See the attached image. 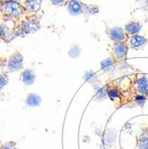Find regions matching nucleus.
I'll return each mask as SVG.
<instances>
[{
    "mask_svg": "<svg viewBox=\"0 0 148 149\" xmlns=\"http://www.w3.org/2000/svg\"><path fill=\"white\" fill-rule=\"evenodd\" d=\"M40 28V17L38 13H26L20 20L13 22L12 28L13 38L35 33L39 31Z\"/></svg>",
    "mask_w": 148,
    "mask_h": 149,
    "instance_id": "1",
    "label": "nucleus"
},
{
    "mask_svg": "<svg viewBox=\"0 0 148 149\" xmlns=\"http://www.w3.org/2000/svg\"><path fill=\"white\" fill-rule=\"evenodd\" d=\"M26 13L24 6L17 0V1L5 2L0 16L3 21L12 22L13 23L23 17Z\"/></svg>",
    "mask_w": 148,
    "mask_h": 149,
    "instance_id": "2",
    "label": "nucleus"
},
{
    "mask_svg": "<svg viewBox=\"0 0 148 149\" xmlns=\"http://www.w3.org/2000/svg\"><path fill=\"white\" fill-rule=\"evenodd\" d=\"M66 7L70 15L73 16H79L81 15H94L99 12L98 6L84 3L82 0H69Z\"/></svg>",
    "mask_w": 148,
    "mask_h": 149,
    "instance_id": "3",
    "label": "nucleus"
},
{
    "mask_svg": "<svg viewBox=\"0 0 148 149\" xmlns=\"http://www.w3.org/2000/svg\"><path fill=\"white\" fill-rule=\"evenodd\" d=\"M131 90L134 98L142 96L148 98V78L145 75H135L131 79Z\"/></svg>",
    "mask_w": 148,
    "mask_h": 149,
    "instance_id": "4",
    "label": "nucleus"
},
{
    "mask_svg": "<svg viewBox=\"0 0 148 149\" xmlns=\"http://www.w3.org/2000/svg\"><path fill=\"white\" fill-rule=\"evenodd\" d=\"M23 68V56L20 52L13 53L6 59V65L4 72L10 73L19 72Z\"/></svg>",
    "mask_w": 148,
    "mask_h": 149,
    "instance_id": "5",
    "label": "nucleus"
},
{
    "mask_svg": "<svg viewBox=\"0 0 148 149\" xmlns=\"http://www.w3.org/2000/svg\"><path fill=\"white\" fill-rule=\"evenodd\" d=\"M129 49V47L128 41L113 42L111 48V56L117 62V63H122L127 59Z\"/></svg>",
    "mask_w": 148,
    "mask_h": 149,
    "instance_id": "6",
    "label": "nucleus"
},
{
    "mask_svg": "<svg viewBox=\"0 0 148 149\" xmlns=\"http://www.w3.org/2000/svg\"><path fill=\"white\" fill-rule=\"evenodd\" d=\"M105 33L113 42L128 41L129 38L122 27H111V28L107 27Z\"/></svg>",
    "mask_w": 148,
    "mask_h": 149,
    "instance_id": "7",
    "label": "nucleus"
},
{
    "mask_svg": "<svg viewBox=\"0 0 148 149\" xmlns=\"http://www.w3.org/2000/svg\"><path fill=\"white\" fill-rule=\"evenodd\" d=\"M106 89L107 94H108V97L112 101H120L123 98V92L120 89L118 84L116 82H112L106 84Z\"/></svg>",
    "mask_w": 148,
    "mask_h": 149,
    "instance_id": "8",
    "label": "nucleus"
},
{
    "mask_svg": "<svg viewBox=\"0 0 148 149\" xmlns=\"http://www.w3.org/2000/svg\"><path fill=\"white\" fill-rule=\"evenodd\" d=\"M147 43H148L147 38L144 36H141L140 34L131 36L129 38V40H128L129 48L133 50H137V51L143 48Z\"/></svg>",
    "mask_w": 148,
    "mask_h": 149,
    "instance_id": "9",
    "label": "nucleus"
},
{
    "mask_svg": "<svg viewBox=\"0 0 148 149\" xmlns=\"http://www.w3.org/2000/svg\"><path fill=\"white\" fill-rule=\"evenodd\" d=\"M44 0H24L22 5L27 13H38L41 9Z\"/></svg>",
    "mask_w": 148,
    "mask_h": 149,
    "instance_id": "10",
    "label": "nucleus"
},
{
    "mask_svg": "<svg viewBox=\"0 0 148 149\" xmlns=\"http://www.w3.org/2000/svg\"><path fill=\"white\" fill-rule=\"evenodd\" d=\"M13 29L8 27L6 23H0V41L9 43L13 40Z\"/></svg>",
    "mask_w": 148,
    "mask_h": 149,
    "instance_id": "11",
    "label": "nucleus"
},
{
    "mask_svg": "<svg viewBox=\"0 0 148 149\" xmlns=\"http://www.w3.org/2000/svg\"><path fill=\"white\" fill-rule=\"evenodd\" d=\"M124 30L129 37L139 34L142 30V23L138 21H130L124 26Z\"/></svg>",
    "mask_w": 148,
    "mask_h": 149,
    "instance_id": "12",
    "label": "nucleus"
},
{
    "mask_svg": "<svg viewBox=\"0 0 148 149\" xmlns=\"http://www.w3.org/2000/svg\"><path fill=\"white\" fill-rule=\"evenodd\" d=\"M100 64H101V70L104 73L110 74L114 72L118 63L112 56H110V57H107V58L104 59Z\"/></svg>",
    "mask_w": 148,
    "mask_h": 149,
    "instance_id": "13",
    "label": "nucleus"
},
{
    "mask_svg": "<svg viewBox=\"0 0 148 149\" xmlns=\"http://www.w3.org/2000/svg\"><path fill=\"white\" fill-rule=\"evenodd\" d=\"M20 79L22 80V82L26 85V86H31L32 85L35 80H36V74L33 70L31 69H26L23 70L21 73Z\"/></svg>",
    "mask_w": 148,
    "mask_h": 149,
    "instance_id": "14",
    "label": "nucleus"
},
{
    "mask_svg": "<svg viewBox=\"0 0 148 149\" xmlns=\"http://www.w3.org/2000/svg\"><path fill=\"white\" fill-rule=\"evenodd\" d=\"M41 102H42L41 97L36 93H30L25 98V104L29 107H37L40 105Z\"/></svg>",
    "mask_w": 148,
    "mask_h": 149,
    "instance_id": "15",
    "label": "nucleus"
},
{
    "mask_svg": "<svg viewBox=\"0 0 148 149\" xmlns=\"http://www.w3.org/2000/svg\"><path fill=\"white\" fill-rule=\"evenodd\" d=\"M94 88H95V97L97 100L102 101V100L105 99L106 97H108L106 86H103V85H100L99 83H97L96 85H94Z\"/></svg>",
    "mask_w": 148,
    "mask_h": 149,
    "instance_id": "16",
    "label": "nucleus"
},
{
    "mask_svg": "<svg viewBox=\"0 0 148 149\" xmlns=\"http://www.w3.org/2000/svg\"><path fill=\"white\" fill-rule=\"evenodd\" d=\"M137 149H148V137L143 132L136 137Z\"/></svg>",
    "mask_w": 148,
    "mask_h": 149,
    "instance_id": "17",
    "label": "nucleus"
},
{
    "mask_svg": "<svg viewBox=\"0 0 148 149\" xmlns=\"http://www.w3.org/2000/svg\"><path fill=\"white\" fill-rule=\"evenodd\" d=\"M84 79L87 81V82L92 84V85H96L98 83V75L97 72H95L94 71H88L85 72L84 76H83Z\"/></svg>",
    "mask_w": 148,
    "mask_h": 149,
    "instance_id": "18",
    "label": "nucleus"
},
{
    "mask_svg": "<svg viewBox=\"0 0 148 149\" xmlns=\"http://www.w3.org/2000/svg\"><path fill=\"white\" fill-rule=\"evenodd\" d=\"M8 82H9L8 73L6 72H0V90L3 89L5 87H6Z\"/></svg>",
    "mask_w": 148,
    "mask_h": 149,
    "instance_id": "19",
    "label": "nucleus"
},
{
    "mask_svg": "<svg viewBox=\"0 0 148 149\" xmlns=\"http://www.w3.org/2000/svg\"><path fill=\"white\" fill-rule=\"evenodd\" d=\"M0 149H17V144L15 141H7L0 146Z\"/></svg>",
    "mask_w": 148,
    "mask_h": 149,
    "instance_id": "20",
    "label": "nucleus"
},
{
    "mask_svg": "<svg viewBox=\"0 0 148 149\" xmlns=\"http://www.w3.org/2000/svg\"><path fill=\"white\" fill-rule=\"evenodd\" d=\"M50 3L56 7H62V6H66L68 4L69 0H49Z\"/></svg>",
    "mask_w": 148,
    "mask_h": 149,
    "instance_id": "21",
    "label": "nucleus"
},
{
    "mask_svg": "<svg viewBox=\"0 0 148 149\" xmlns=\"http://www.w3.org/2000/svg\"><path fill=\"white\" fill-rule=\"evenodd\" d=\"M79 53H80V49L79 48L78 46H74L71 48V50L69 51V56H72V58H76L79 56Z\"/></svg>",
    "mask_w": 148,
    "mask_h": 149,
    "instance_id": "22",
    "label": "nucleus"
},
{
    "mask_svg": "<svg viewBox=\"0 0 148 149\" xmlns=\"http://www.w3.org/2000/svg\"><path fill=\"white\" fill-rule=\"evenodd\" d=\"M141 132H143V133H145L146 136L148 137V124L146 125V126H145V127H143L142 129H141Z\"/></svg>",
    "mask_w": 148,
    "mask_h": 149,
    "instance_id": "23",
    "label": "nucleus"
},
{
    "mask_svg": "<svg viewBox=\"0 0 148 149\" xmlns=\"http://www.w3.org/2000/svg\"><path fill=\"white\" fill-rule=\"evenodd\" d=\"M3 5H4V2L2 1V0H0V15H1V12H2Z\"/></svg>",
    "mask_w": 148,
    "mask_h": 149,
    "instance_id": "24",
    "label": "nucleus"
},
{
    "mask_svg": "<svg viewBox=\"0 0 148 149\" xmlns=\"http://www.w3.org/2000/svg\"><path fill=\"white\" fill-rule=\"evenodd\" d=\"M2 1L5 3V2H9V1H17V0H2Z\"/></svg>",
    "mask_w": 148,
    "mask_h": 149,
    "instance_id": "25",
    "label": "nucleus"
},
{
    "mask_svg": "<svg viewBox=\"0 0 148 149\" xmlns=\"http://www.w3.org/2000/svg\"><path fill=\"white\" fill-rule=\"evenodd\" d=\"M146 1H148V0H146Z\"/></svg>",
    "mask_w": 148,
    "mask_h": 149,
    "instance_id": "26",
    "label": "nucleus"
}]
</instances>
